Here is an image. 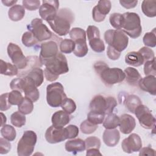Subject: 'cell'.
Listing matches in <instances>:
<instances>
[{"instance_id":"6","label":"cell","mask_w":156,"mask_h":156,"mask_svg":"<svg viewBox=\"0 0 156 156\" xmlns=\"http://www.w3.org/2000/svg\"><path fill=\"white\" fill-rule=\"evenodd\" d=\"M117 104V101L114 97H105L98 94L92 99L90 103L89 108L90 111L103 113L106 115L113 113Z\"/></svg>"},{"instance_id":"41","label":"cell","mask_w":156,"mask_h":156,"mask_svg":"<svg viewBox=\"0 0 156 156\" xmlns=\"http://www.w3.org/2000/svg\"><path fill=\"white\" fill-rule=\"evenodd\" d=\"M105 115L96 112L90 111L87 114V119L94 124H102Z\"/></svg>"},{"instance_id":"50","label":"cell","mask_w":156,"mask_h":156,"mask_svg":"<svg viewBox=\"0 0 156 156\" xmlns=\"http://www.w3.org/2000/svg\"><path fill=\"white\" fill-rule=\"evenodd\" d=\"M11 149V144L7 140L1 138H0V154H6Z\"/></svg>"},{"instance_id":"53","label":"cell","mask_w":156,"mask_h":156,"mask_svg":"<svg viewBox=\"0 0 156 156\" xmlns=\"http://www.w3.org/2000/svg\"><path fill=\"white\" fill-rule=\"evenodd\" d=\"M120 4L124 8L127 9H132L136 7L138 1L134 0V1H126V0H120L119 1Z\"/></svg>"},{"instance_id":"4","label":"cell","mask_w":156,"mask_h":156,"mask_svg":"<svg viewBox=\"0 0 156 156\" xmlns=\"http://www.w3.org/2000/svg\"><path fill=\"white\" fill-rule=\"evenodd\" d=\"M10 87L12 90L24 92L25 97L30 99L33 102L37 101L40 98V93L34 81L28 76L13 79L10 82Z\"/></svg>"},{"instance_id":"26","label":"cell","mask_w":156,"mask_h":156,"mask_svg":"<svg viewBox=\"0 0 156 156\" xmlns=\"http://www.w3.org/2000/svg\"><path fill=\"white\" fill-rule=\"evenodd\" d=\"M125 62L129 65L136 67L140 66L145 63L143 56L138 51L128 52L125 56Z\"/></svg>"},{"instance_id":"45","label":"cell","mask_w":156,"mask_h":156,"mask_svg":"<svg viewBox=\"0 0 156 156\" xmlns=\"http://www.w3.org/2000/svg\"><path fill=\"white\" fill-rule=\"evenodd\" d=\"M144 73L145 76H155V57L144 63Z\"/></svg>"},{"instance_id":"36","label":"cell","mask_w":156,"mask_h":156,"mask_svg":"<svg viewBox=\"0 0 156 156\" xmlns=\"http://www.w3.org/2000/svg\"><path fill=\"white\" fill-rule=\"evenodd\" d=\"M109 21L111 26L116 30H121L124 23L122 14L119 13H113L110 15Z\"/></svg>"},{"instance_id":"40","label":"cell","mask_w":156,"mask_h":156,"mask_svg":"<svg viewBox=\"0 0 156 156\" xmlns=\"http://www.w3.org/2000/svg\"><path fill=\"white\" fill-rule=\"evenodd\" d=\"M156 32L155 28H154L152 31L149 32H147L144 34L143 41V43L147 47L154 48L156 46Z\"/></svg>"},{"instance_id":"25","label":"cell","mask_w":156,"mask_h":156,"mask_svg":"<svg viewBox=\"0 0 156 156\" xmlns=\"http://www.w3.org/2000/svg\"><path fill=\"white\" fill-rule=\"evenodd\" d=\"M126 82L132 86H138L140 80L142 78L139 71L133 67H127L124 71Z\"/></svg>"},{"instance_id":"23","label":"cell","mask_w":156,"mask_h":156,"mask_svg":"<svg viewBox=\"0 0 156 156\" xmlns=\"http://www.w3.org/2000/svg\"><path fill=\"white\" fill-rule=\"evenodd\" d=\"M69 121V114L64 110H58L55 112L51 118L52 124L55 127H63L67 125Z\"/></svg>"},{"instance_id":"43","label":"cell","mask_w":156,"mask_h":156,"mask_svg":"<svg viewBox=\"0 0 156 156\" xmlns=\"http://www.w3.org/2000/svg\"><path fill=\"white\" fill-rule=\"evenodd\" d=\"M23 98L21 92L18 90H12L9 93V102L12 105H18Z\"/></svg>"},{"instance_id":"22","label":"cell","mask_w":156,"mask_h":156,"mask_svg":"<svg viewBox=\"0 0 156 156\" xmlns=\"http://www.w3.org/2000/svg\"><path fill=\"white\" fill-rule=\"evenodd\" d=\"M103 141L109 147L115 146L119 141L120 133L116 129H106L103 133Z\"/></svg>"},{"instance_id":"57","label":"cell","mask_w":156,"mask_h":156,"mask_svg":"<svg viewBox=\"0 0 156 156\" xmlns=\"http://www.w3.org/2000/svg\"><path fill=\"white\" fill-rule=\"evenodd\" d=\"M1 126H3L4 125H5L6 121H7V118L6 116L3 114V113L1 112Z\"/></svg>"},{"instance_id":"1","label":"cell","mask_w":156,"mask_h":156,"mask_svg":"<svg viewBox=\"0 0 156 156\" xmlns=\"http://www.w3.org/2000/svg\"><path fill=\"white\" fill-rule=\"evenodd\" d=\"M43 65L45 66L44 77L49 82L56 80L60 75L69 71L67 59L61 52H58L55 57L46 60Z\"/></svg>"},{"instance_id":"46","label":"cell","mask_w":156,"mask_h":156,"mask_svg":"<svg viewBox=\"0 0 156 156\" xmlns=\"http://www.w3.org/2000/svg\"><path fill=\"white\" fill-rule=\"evenodd\" d=\"M85 143L86 150L91 148H96L99 149L101 145L100 139L95 136H89L86 138L85 140Z\"/></svg>"},{"instance_id":"47","label":"cell","mask_w":156,"mask_h":156,"mask_svg":"<svg viewBox=\"0 0 156 156\" xmlns=\"http://www.w3.org/2000/svg\"><path fill=\"white\" fill-rule=\"evenodd\" d=\"M23 6L28 10L34 11L40 7V0H24L22 1Z\"/></svg>"},{"instance_id":"37","label":"cell","mask_w":156,"mask_h":156,"mask_svg":"<svg viewBox=\"0 0 156 156\" xmlns=\"http://www.w3.org/2000/svg\"><path fill=\"white\" fill-rule=\"evenodd\" d=\"M26 118L25 115L19 111L15 112L10 116V122L13 126L16 127H21L26 124Z\"/></svg>"},{"instance_id":"38","label":"cell","mask_w":156,"mask_h":156,"mask_svg":"<svg viewBox=\"0 0 156 156\" xmlns=\"http://www.w3.org/2000/svg\"><path fill=\"white\" fill-rule=\"evenodd\" d=\"M74 48L75 43L71 39H63L59 43L60 51L63 54H70L74 51Z\"/></svg>"},{"instance_id":"29","label":"cell","mask_w":156,"mask_h":156,"mask_svg":"<svg viewBox=\"0 0 156 156\" xmlns=\"http://www.w3.org/2000/svg\"><path fill=\"white\" fill-rule=\"evenodd\" d=\"M143 13L147 17L154 18L156 16V1L144 0L141 4Z\"/></svg>"},{"instance_id":"2","label":"cell","mask_w":156,"mask_h":156,"mask_svg":"<svg viewBox=\"0 0 156 156\" xmlns=\"http://www.w3.org/2000/svg\"><path fill=\"white\" fill-rule=\"evenodd\" d=\"M74 21L73 12L68 8L58 10L55 17L48 21L52 30L59 36H65L70 31L71 24Z\"/></svg>"},{"instance_id":"12","label":"cell","mask_w":156,"mask_h":156,"mask_svg":"<svg viewBox=\"0 0 156 156\" xmlns=\"http://www.w3.org/2000/svg\"><path fill=\"white\" fill-rule=\"evenodd\" d=\"M27 28L39 42L50 40L54 34L43 23V20L38 18L32 20L30 23L27 26Z\"/></svg>"},{"instance_id":"27","label":"cell","mask_w":156,"mask_h":156,"mask_svg":"<svg viewBox=\"0 0 156 156\" xmlns=\"http://www.w3.org/2000/svg\"><path fill=\"white\" fill-rule=\"evenodd\" d=\"M28 62L26 67L22 69L19 70L18 76L22 77L26 76L32 69L36 67H40L43 65L40 60V58L36 55L35 56H28Z\"/></svg>"},{"instance_id":"44","label":"cell","mask_w":156,"mask_h":156,"mask_svg":"<svg viewBox=\"0 0 156 156\" xmlns=\"http://www.w3.org/2000/svg\"><path fill=\"white\" fill-rule=\"evenodd\" d=\"M61 107L68 114H71L75 112L76 110V104L75 102L71 98H66L62 102Z\"/></svg>"},{"instance_id":"35","label":"cell","mask_w":156,"mask_h":156,"mask_svg":"<svg viewBox=\"0 0 156 156\" xmlns=\"http://www.w3.org/2000/svg\"><path fill=\"white\" fill-rule=\"evenodd\" d=\"M18 110L24 115H29L34 110L33 102L29 98L24 97L21 102L18 105Z\"/></svg>"},{"instance_id":"18","label":"cell","mask_w":156,"mask_h":156,"mask_svg":"<svg viewBox=\"0 0 156 156\" xmlns=\"http://www.w3.org/2000/svg\"><path fill=\"white\" fill-rule=\"evenodd\" d=\"M142 144L140 136L138 134L133 133L122 140L121 147L124 152L132 154L138 152L142 147Z\"/></svg>"},{"instance_id":"24","label":"cell","mask_w":156,"mask_h":156,"mask_svg":"<svg viewBox=\"0 0 156 156\" xmlns=\"http://www.w3.org/2000/svg\"><path fill=\"white\" fill-rule=\"evenodd\" d=\"M65 149L68 152L76 154L85 150V141L80 138H76L68 140L65 144Z\"/></svg>"},{"instance_id":"33","label":"cell","mask_w":156,"mask_h":156,"mask_svg":"<svg viewBox=\"0 0 156 156\" xmlns=\"http://www.w3.org/2000/svg\"><path fill=\"white\" fill-rule=\"evenodd\" d=\"M102 124L106 129H116L119 124V117L113 113L106 115Z\"/></svg>"},{"instance_id":"28","label":"cell","mask_w":156,"mask_h":156,"mask_svg":"<svg viewBox=\"0 0 156 156\" xmlns=\"http://www.w3.org/2000/svg\"><path fill=\"white\" fill-rule=\"evenodd\" d=\"M25 8L20 4H15L10 7L8 11V16L10 20L18 21L21 20L25 15Z\"/></svg>"},{"instance_id":"51","label":"cell","mask_w":156,"mask_h":156,"mask_svg":"<svg viewBox=\"0 0 156 156\" xmlns=\"http://www.w3.org/2000/svg\"><path fill=\"white\" fill-rule=\"evenodd\" d=\"M107 55L110 60H116L119 58L121 55V52H119L112 46H108L107 48Z\"/></svg>"},{"instance_id":"10","label":"cell","mask_w":156,"mask_h":156,"mask_svg":"<svg viewBox=\"0 0 156 156\" xmlns=\"http://www.w3.org/2000/svg\"><path fill=\"white\" fill-rule=\"evenodd\" d=\"M37 140L35 132L26 130L17 144V154L19 156H29L34 151Z\"/></svg>"},{"instance_id":"30","label":"cell","mask_w":156,"mask_h":156,"mask_svg":"<svg viewBox=\"0 0 156 156\" xmlns=\"http://www.w3.org/2000/svg\"><path fill=\"white\" fill-rule=\"evenodd\" d=\"M124 103L127 110L132 113H134L135 109L142 104L140 98L135 94H127L124 98Z\"/></svg>"},{"instance_id":"17","label":"cell","mask_w":156,"mask_h":156,"mask_svg":"<svg viewBox=\"0 0 156 156\" xmlns=\"http://www.w3.org/2000/svg\"><path fill=\"white\" fill-rule=\"evenodd\" d=\"M58 1L43 0L42 1V5L39 8V15L42 20L48 22L55 17L58 11Z\"/></svg>"},{"instance_id":"55","label":"cell","mask_w":156,"mask_h":156,"mask_svg":"<svg viewBox=\"0 0 156 156\" xmlns=\"http://www.w3.org/2000/svg\"><path fill=\"white\" fill-rule=\"evenodd\" d=\"M102 155V154L100 152L99 149L96 148H91L87 149L86 155L91 156V155Z\"/></svg>"},{"instance_id":"32","label":"cell","mask_w":156,"mask_h":156,"mask_svg":"<svg viewBox=\"0 0 156 156\" xmlns=\"http://www.w3.org/2000/svg\"><path fill=\"white\" fill-rule=\"evenodd\" d=\"M26 76L30 77L34 81L37 87H38L43 82L44 71L40 67H36L32 69Z\"/></svg>"},{"instance_id":"31","label":"cell","mask_w":156,"mask_h":156,"mask_svg":"<svg viewBox=\"0 0 156 156\" xmlns=\"http://www.w3.org/2000/svg\"><path fill=\"white\" fill-rule=\"evenodd\" d=\"M0 69L1 74L9 76L18 75L19 71L18 68L15 65L9 62H6L2 59H1Z\"/></svg>"},{"instance_id":"21","label":"cell","mask_w":156,"mask_h":156,"mask_svg":"<svg viewBox=\"0 0 156 156\" xmlns=\"http://www.w3.org/2000/svg\"><path fill=\"white\" fill-rule=\"evenodd\" d=\"M138 85L143 91L147 92L153 96L156 94L155 76H146L140 80Z\"/></svg>"},{"instance_id":"48","label":"cell","mask_w":156,"mask_h":156,"mask_svg":"<svg viewBox=\"0 0 156 156\" xmlns=\"http://www.w3.org/2000/svg\"><path fill=\"white\" fill-rule=\"evenodd\" d=\"M138 52L143 56L145 62H146L147 61L152 60L155 57V54L154 51L148 47H146V46L142 47L139 49Z\"/></svg>"},{"instance_id":"7","label":"cell","mask_w":156,"mask_h":156,"mask_svg":"<svg viewBox=\"0 0 156 156\" xmlns=\"http://www.w3.org/2000/svg\"><path fill=\"white\" fill-rule=\"evenodd\" d=\"M104 40L108 46L119 52L125 50L129 43L127 35L121 30L109 29L104 33Z\"/></svg>"},{"instance_id":"39","label":"cell","mask_w":156,"mask_h":156,"mask_svg":"<svg viewBox=\"0 0 156 156\" xmlns=\"http://www.w3.org/2000/svg\"><path fill=\"white\" fill-rule=\"evenodd\" d=\"M22 43L26 47H32L37 45L40 43L34 37L33 34L30 31L25 32L21 38Z\"/></svg>"},{"instance_id":"15","label":"cell","mask_w":156,"mask_h":156,"mask_svg":"<svg viewBox=\"0 0 156 156\" xmlns=\"http://www.w3.org/2000/svg\"><path fill=\"white\" fill-rule=\"evenodd\" d=\"M89 44L93 51L97 53H101L105 50V44L100 37V31L95 26H89L87 29V34Z\"/></svg>"},{"instance_id":"13","label":"cell","mask_w":156,"mask_h":156,"mask_svg":"<svg viewBox=\"0 0 156 156\" xmlns=\"http://www.w3.org/2000/svg\"><path fill=\"white\" fill-rule=\"evenodd\" d=\"M7 52L13 64L19 70H22L26 67L28 62L27 57H26L23 54L19 46L13 43H9L7 48Z\"/></svg>"},{"instance_id":"49","label":"cell","mask_w":156,"mask_h":156,"mask_svg":"<svg viewBox=\"0 0 156 156\" xmlns=\"http://www.w3.org/2000/svg\"><path fill=\"white\" fill-rule=\"evenodd\" d=\"M9 93L2 94L0 96V110L6 111L10 108L12 105L9 102Z\"/></svg>"},{"instance_id":"5","label":"cell","mask_w":156,"mask_h":156,"mask_svg":"<svg viewBox=\"0 0 156 156\" xmlns=\"http://www.w3.org/2000/svg\"><path fill=\"white\" fill-rule=\"evenodd\" d=\"M122 16L124 23L122 30L132 38H138L142 32L140 16L135 12H126Z\"/></svg>"},{"instance_id":"52","label":"cell","mask_w":156,"mask_h":156,"mask_svg":"<svg viewBox=\"0 0 156 156\" xmlns=\"http://www.w3.org/2000/svg\"><path fill=\"white\" fill-rule=\"evenodd\" d=\"M66 129L68 130L69 133V139H73L78 136L79 133V130L78 127L75 125H69L66 127Z\"/></svg>"},{"instance_id":"11","label":"cell","mask_w":156,"mask_h":156,"mask_svg":"<svg viewBox=\"0 0 156 156\" xmlns=\"http://www.w3.org/2000/svg\"><path fill=\"white\" fill-rule=\"evenodd\" d=\"M62 40V38L53 34L52 37L50 40L41 43L39 58L43 65L46 60L55 57L58 54L59 52L58 43Z\"/></svg>"},{"instance_id":"19","label":"cell","mask_w":156,"mask_h":156,"mask_svg":"<svg viewBox=\"0 0 156 156\" xmlns=\"http://www.w3.org/2000/svg\"><path fill=\"white\" fill-rule=\"evenodd\" d=\"M112 3L108 0H100L92 10V17L94 21L99 23L103 21L106 15L110 12Z\"/></svg>"},{"instance_id":"20","label":"cell","mask_w":156,"mask_h":156,"mask_svg":"<svg viewBox=\"0 0 156 156\" xmlns=\"http://www.w3.org/2000/svg\"><path fill=\"white\" fill-rule=\"evenodd\" d=\"M136 126L135 119L129 114H123L119 116V127L124 134L131 133Z\"/></svg>"},{"instance_id":"14","label":"cell","mask_w":156,"mask_h":156,"mask_svg":"<svg viewBox=\"0 0 156 156\" xmlns=\"http://www.w3.org/2000/svg\"><path fill=\"white\" fill-rule=\"evenodd\" d=\"M134 113L136 116L140 124L146 129H152L155 126V118L152 114L149 108L143 105H140L135 110Z\"/></svg>"},{"instance_id":"16","label":"cell","mask_w":156,"mask_h":156,"mask_svg":"<svg viewBox=\"0 0 156 156\" xmlns=\"http://www.w3.org/2000/svg\"><path fill=\"white\" fill-rule=\"evenodd\" d=\"M46 141L51 144H55L69 139V133L66 127H49L44 135Z\"/></svg>"},{"instance_id":"34","label":"cell","mask_w":156,"mask_h":156,"mask_svg":"<svg viewBox=\"0 0 156 156\" xmlns=\"http://www.w3.org/2000/svg\"><path fill=\"white\" fill-rule=\"evenodd\" d=\"M1 134L4 138L9 141H13L16 136V130L13 126L9 124H5L2 126L1 129Z\"/></svg>"},{"instance_id":"3","label":"cell","mask_w":156,"mask_h":156,"mask_svg":"<svg viewBox=\"0 0 156 156\" xmlns=\"http://www.w3.org/2000/svg\"><path fill=\"white\" fill-rule=\"evenodd\" d=\"M94 69L102 82L107 86L120 83L125 79V73L121 69L110 68L104 62H96L94 64Z\"/></svg>"},{"instance_id":"8","label":"cell","mask_w":156,"mask_h":156,"mask_svg":"<svg viewBox=\"0 0 156 156\" xmlns=\"http://www.w3.org/2000/svg\"><path fill=\"white\" fill-rule=\"evenodd\" d=\"M67 98L64 88L60 82H54L49 84L46 87V101L51 107L61 106L63 101Z\"/></svg>"},{"instance_id":"42","label":"cell","mask_w":156,"mask_h":156,"mask_svg":"<svg viewBox=\"0 0 156 156\" xmlns=\"http://www.w3.org/2000/svg\"><path fill=\"white\" fill-rule=\"evenodd\" d=\"M98 126L96 124H94L87 119L84 120L80 126V129L83 133L91 134L94 132L98 129Z\"/></svg>"},{"instance_id":"9","label":"cell","mask_w":156,"mask_h":156,"mask_svg":"<svg viewBox=\"0 0 156 156\" xmlns=\"http://www.w3.org/2000/svg\"><path fill=\"white\" fill-rule=\"evenodd\" d=\"M69 34L71 39L75 43L73 54L78 57L85 56L88 52L85 31L80 27H73L69 31Z\"/></svg>"},{"instance_id":"56","label":"cell","mask_w":156,"mask_h":156,"mask_svg":"<svg viewBox=\"0 0 156 156\" xmlns=\"http://www.w3.org/2000/svg\"><path fill=\"white\" fill-rule=\"evenodd\" d=\"M2 3L7 6V7H10V6H13L17 2V0H13V1H9V0H2Z\"/></svg>"},{"instance_id":"54","label":"cell","mask_w":156,"mask_h":156,"mask_svg":"<svg viewBox=\"0 0 156 156\" xmlns=\"http://www.w3.org/2000/svg\"><path fill=\"white\" fill-rule=\"evenodd\" d=\"M139 151V155H155V150L151 147H141Z\"/></svg>"}]
</instances>
